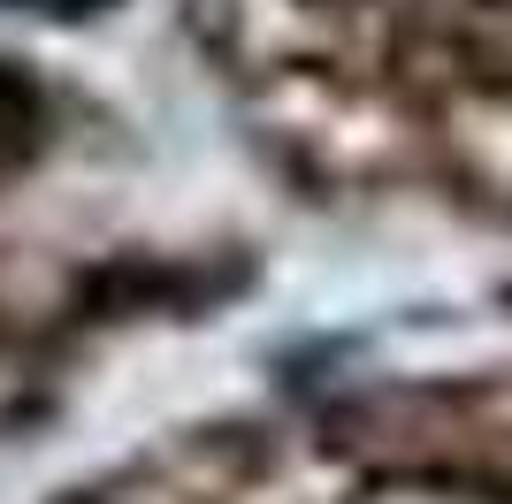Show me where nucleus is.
Here are the masks:
<instances>
[{"mask_svg":"<svg viewBox=\"0 0 512 504\" xmlns=\"http://www.w3.org/2000/svg\"><path fill=\"white\" fill-rule=\"evenodd\" d=\"M23 8H46V16H85V8H100V0H23Z\"/></svg>","mask_w":512,"mask_h":504,"instance_id":"f257e3e1","label":"nucleus"}]
</instances>
